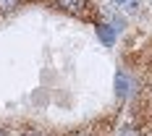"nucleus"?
<instances>
[{
	"instance_id": "nucleus-1",
	"label": "nucleus",
	"mask_w": 152,
	"mask_h": 136,
	"mask_svg": "<svg viewBox=\"0 0 152 136\" xmlns=\"http://www.w3.org/2000/svg\"><path fill=\"white\" fill-rule=\"evenodd\" d=\"M53 8H58L63 13L68 16H79V18H84V21H92L94 16H92V5L89 0H47Z\"/></svg>"
},
{
	"instance_id": "nucleus-2",
	"label": "nucleus",
	"mask_w": 152,
	"mask_h": 136,
	"mask_svg": "<svg viewBox=\"0 0 152 136\" xmlns=\"http://www.w3.org/2000/svg\"><path fill=\"white\" fill-rule=\"evenodd\" d=\"M94 26H97V37H100V42H102L105 47H113V45H115V31H113V26L100 24V21H97Z\"/></svg>"
},
{
	"instance_id": "nucleus-3",
	"label": "nucleus",
	"mask_w": 152,
	"mask_h": 136,
	"mask_svg": "<svg viewBox=\"0 0 152 136\" xmlns=\"http://www.w3.org/2000/svg\"><path fill=\"white\" fill-rule=\"evenodd\" d=\"M115 94H118V97H126V94H129V76L123 73V71L115 73Z\"/></svg>"
},
{
	"instance_id": "nucleus-4",
	"label": "nucleus",
	"mask_w": 152,
	"mask_h": 136,
	"mask_svg": "<svg viewBox=\"0 0 152 136\" xmlns=\"http://www.w3.org/2000/svg\"><path fill=\"white\" fill-rule=\"evenodd\" d=\"M21 3H24V0H0V13H11V11H16Z\"/></svg>"
},
{
	"instance_id": "nucleus-5",
	"label": "nucleus",
	"mask_w": 152,
	"mask_h": 136,
	"mask_svg": "<svg viewBox=\"0 0 152 136\" xmlns=\"http://www.w3.org/2000/svg\"><path fill=\"white\" fill-rule=\"evenodd\" d=\"M18 136H50V134H45V131H39V128H24Z\"/></svg>"
},
{
	"instance_id": "nucleus-6",
	"label": "nucleus",
	"mask_w": 152,
	"mask_h": 136,
	"mask_svg": "<svg viewBox=\"0 0 152 136\" xmlns=\"http://www.w3.org/2000/svg\"><path fill=\"white\" fill-rule=\"evenodd\" d=\"M121 136H139V128L137 126H126V128L121 131Z\"/></svg>"
},
{
	"instance_id": "nucleus-7",
	"label": "nucleus",
	"mask_w": 152,
	"mask_h": 136,
	"mask_svg": "<svg viewBox=\"0 0 152 136\" xmlns=\"http://www.w3.org/2000/svg\"><path fill=\"white\" fill-rule=\"evenodd\" d=\"M115 3H118V5H126V3H131V5H134L137 0H115Z\"/></svg>"
},
{
	"instance_id": "nucleus-8",
	"label": "nucleus",
	"mask_w": 152,
	"mask_h": 136,
	"mask_svg": "<svg viewBox=\"0 0 152 136\" xmlns=\"http://www.w3.org/2000/svg\"><path fill=\"white\" fill-rule=\"evenodd\" d=\"M0 136H11V134H8V131H5V128H0Z\"/></svg>"
}]
</instances>
